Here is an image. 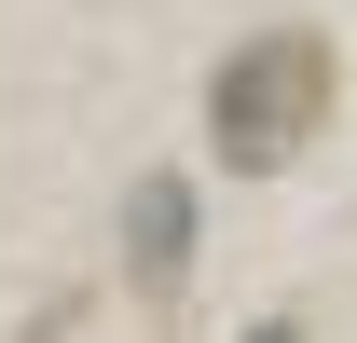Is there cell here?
<instances>
[{"label":"cell","mask_w":357,"mask_h":343,"mask_svg":"<svg viewBox=\"0 0 357 343\" xmlns=\"http://www.w3.org/2000/svg\"><path fill=\"white\" fill-rule=\"evenodd\" d=\"M330 96H344V55L316 42V28H261V42L220 55V83H206V151L220 165H289L316 124H330Z\"/></svg>","instance_id":"obj_1"},{"label":"cell","mask_w":357,"mask_h":343,"mask_svg":"<svg viewBox=\"0 0 357 343\" xmlns=\"http://www.w3.org/2000/svg\"><path fill=\"white\" fill-rule=\"evenodd\" d=\"M248 343H303V316H275V330H248Z\"/></svg>","instance_id":"obj_3"},{"label":"cell","mask_w":357,"mask_h":343,"mask_svg":"<svg viewBox=\"0 0 357 343\" xmlns=\"http://www.w3.org/2000/svg\"><path fill=\"white\" fill-rule=\"evenodd\" d=\"M124 275H137L151 302L192 289V178H178V165H151V178L124 192Z\"/></svg>","instance_id":"obj_2"}]
</instances>
